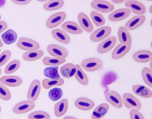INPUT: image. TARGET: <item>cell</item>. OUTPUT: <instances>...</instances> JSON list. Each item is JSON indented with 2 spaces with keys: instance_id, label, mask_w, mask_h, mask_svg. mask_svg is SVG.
<instances>
[{
  "instance_id": "cell-1",
  "label": "cell",
  "mask_w": 152,
  "mask_h": 119,
  "mask_svg": "<svg viewBox=\"0 0 152 119\" xmlns=\"http://www.w3.org/2000/svg\"><path fill=\"white\" fill-rule=\"evenodd\" d=\"M103 62L101 60L97 57H90L83 60L81 63L82 67L88 72L96 71L102 66Z\"/></svg>"
},
{
  "instance_id": "cell-2",
  "label": "cell",
  "mask_w": 152,
  "mask_h": 119,
  "mask_svg": "<svg viewBox=\"0 0 152 119\" xmlns=\"http://www.w3.org/2000/svg\"><path fill=\"white\" fill-rule=\"evenodd\" d=\"M16 45L19 49L27 51L37 50L40 47L39 44L36 41L25 37H20Z\"/></svg>"
},
{
  "instance_id": "cell-3",
  "label": "cell",
  "mask_w": 152,
  "mask_h": 119,
  "mask_svg": "<svg viewBox=\"0 0 152 119\" xmlns=\"http://www.w3.org/2000/svg\"><path fill=\"white\" fill-rule=\"evenodd\" d=\"M122 99L123 103L129 110L136 109L139 110L141 108L140 102L131 93H125L122 95Z\"/></svg>"
},
{
  "instance_id": "cell-4",
  "label": "cell",
  "mask_w": 152,
  "mask_h": 119,
  "mask_svg": "<svg viewBox=\"0 0 152 119\" xmlns=\"http://www.w3.org/2000/svg\"><path fill=\"white\" fill-rule=\"evenodd\" d=\"M48 53L53 57L65 59L68 55V52L64 47L56 44H51L48 46Z\"/></svg>"
},
{
  "instance_id": "cell-5",
  "label": "cell",
  "mask_w": 152,
  "mask_h": 119,
  "mask_svg": "<svg viewBox=\"0 0 152 119\" xmlns=\"http://www.w3.org/2000/svg\"><path fill=\"white\" fill-rule=\"evenodd\" d=\"M111 32L112 29L109 26L102 27L95 30L91 34L90 39L93 42H99L107 37Z\"/></svg>"
},
{
  "instance_id": "cell-6",
  "label": "cell",
  "mask_w": 152,
  "mask_h": 119,
  "mask_svg": "<svg viewBox=\"0 0 152 119\" xmlns=\"http://www.w3.org/2000/svg\"><path fill=\"white\" fill-rule=\"evenodd\" d=\"M66 16V13L63 11L52 14L46 20V27L49 29H52L59 26L65 20Z\"/></svg>"
},
{
  "instance_id": "cell-7",
  "label": "cell",
  "mask_w": 152,
  "mask_h": 119,
  "mask_svg": "<svg viewBox=\"0 0 152 119\" xmlns=\"http://www.w3.org/2000/svg\"><path fill=\"white\" fill-rule=\"evenodd\" d=\"M35 106L34 102L28 100L20 101L16 104L12 108V112L16 114L27 113L34 109Z\"/></svg>"
},
{
  "instance_id": "cell-8",
  "label": "cell",
  "mask_w": 152,
  "mask_h": 119,
  "mask_svg": "<svg viewBox=\"0 0 152 119\" xmlns=\"http://www.w3.org/2000/svg\"><path fill=\"white\" fill-rule=\"evenodd\" d=\"M91 5L93 9L103 13L110 12L114 9L111 3L106 0H94L91 2Z\"/></svg>"
},
{
  "instance_id": "cell-9",
  "label": "cell",
  "mask_w": 152,
  "mask_h": 119,
  "mask_svg": "<svg viewBox=\"0 0 152 119\" xmlns=\"http://www.w3.org/2000/svg\"><path fill=\"white\" fill-rule=\"evenodd\" d=\"M41 90L40 81L36 79L31 83L27 94V100L34 102L38 97Z\"/></svg>"
},
{
  "instance_id": "cell-10",
  "label": "cell",
  "mask_w": 152,
  "mask_h": 119,
  "mask_svg": "<svg viewBox=\"0 0 152 119\" xmlns=\"http://www.w3.org/2000/svg\"><path fill=\"white\" fill-rule=\"evenodd\" d=\"M125 5L131 12L137 15H143L146 12L145 5L142 2L137 0L126 1Z\"/></svg>"
},
{
  "instance_id": "cell-11",
  "label": "cell",
  "mask_w": 152,
  "mask_h": 119,
  "mask_svg": "<svg viewBox=\"0 0 152 119\" xmlns=\"http://www.w3.org/2000/svg\"><path fill=\"white\" fill-rule=\"evenodd\" d=\"M117 42L116 37L111 36L100 43L98 45L97 50L99 54L105 53L112 49Z\"/></svg>"
},
{
  "instance_id": "cell-12",
  "label": "cell",
  "mask_w": 152,
  "mask_h": 119,
  "mask_svg": "<svg viewBox=\"0 0 152 119\" xmlns=\"http://www.w3.org/2000/svg\"><path fill=\"white\" fill-rule=\"evenodd\" d=\"M105 99L114 107L119 109L123 105L122 98L120 95L114 90L107 91L105 95Z\"/></svg>"
},
{
  "instance_id": "cell-13",
  "label": "cell",
  "mask_w": 152,
  "mask_h": 119,
  "mask_svg": "<svg viewBox=\"0 0 152 119\" xmlns=\"http://www.w3.org/2000/svg\"><path fill=\"white\" fill-rule=\"evenodd\" d=\"M131 13L130 10L128 8L118 9L109 14L108 16V19L112 22L121 21L129 17Z\"/></svg>"
},
{
  "instance_id": "cell-14",
  "label": "cell",
  "mask_w": 152,
  "mask_h": 119,
  "mask_svg": "<svg viewBox=\"0 0 152 119\" xmlns=\"http://www.w3.org/2000/svg\"><path fill=\"white\" fill-rule=\"evenodd\" d=\"M145 20V17L144 15H136L126 22L124 27L128 30H133L142 25L144 22Z\"/></svg>"
},
{
  "instance_id": "cell-15",
  "label": "cell",
  "mask_w": 152,
  "mask_h": 119,
  "mask_svg": "<svg viewBox=\"0 0 152 119\" xmlns=\"http://www.w3.org/2000/svg\"><path fill=\"white\" fill-rule=\"evenodd\" d=\"M77 19L83 30L88 33H91L94 30L93 25L88 16L83 12H79L77 15Z\"/></svg>"
},
{
  "instance_id": "cell-16",
  "label": "cell",
  "mask_w": 152,
  "mask_h": 119,
  "mask_svg": "<svg viewBox=\"0 0 152 119\" xmlns=\"http://www.w3.org/2000/svg\"><path fill=\"white\" fill-rule=\"evenodd\" d=\"M61 27L66 31L74 35L80 34L83 32V30L76 22L72 21L64 22Z\"/></svg>"
},
{
  "instance_id": "cell-17",
  "label": "cell",
  "mask_w": 152,
  "mask_h": 119,
  "mask_svg": "<svg viewBox=\"0 0 152 119\" xmlns=\"http://www.w3.org/2000/svg\"><path fill=\"white\" fill-rule=\"evenodd\" d=\"M0 82L5 86L15 87L20 85L23 82V80L21 78L18 76L4 75L0 78Z\"/></svg>"
},
{
  "instance_id": "cell-18",
  "label": "cell",
  "mask_w": 152,
  "mask_h": 119,
  "mask_svg": "<svg viewBox=\"0 0 152 119\" xmlns=\"http://www.w3.org/2000/svg\"><path fill=\"white\" fill-rule=\"evenodd\" d=\"M75 104L78 109L88 111L92 109L95 105L94 102L87 98L82 97L77 99L75 101Z\"/></svg>"
},
{
  "instance_id": "cell-19",
  "label": "cell",
  "mask_w": 152,
  "mask_h": 119,
  "mask_svg": "<svg viewBox=\"0 0 152 119\" xmlns=\"http://www.w3.org/2000/svg\"><path fill=\"white\" fill-rule=\"evenodd\" d=\"M51 33L56 40L62 44H67L70 42L71 39L69 34L60 28L53 29Z\"/></svg>"
},
{
  "instance_id": "cell-20",
  "label": "cell",
  "mask_w": 152,
  "mask_h": 119,
  "mask_svg": "<svg viewBox=\"0 0 152 119\" xmlns=\"http://www.w3.org/2000/svg\"><path fill=\"white\" fill-rule=\"evenodd\" d=\"M152 53L147 50H141L135 52L132 58L136 62L140 63L148 62L152 59Z\"/></svg>"
},
{
  "instance_id": "cell-21",
  "label": "cell",
  "mask_w": 152,
  "mask_h": 119,
  "mask_svg": "<svg viewBox=\"0 0 152 119\" xmlns=\"http://www.w3.org/2000/svg\"><path fill=\"white\" fill-rule=\"evenodd\" d=\"M131 48V45H125L121 44L118 45L113 50L112 57L114 60L119 59L127 54Z\"/></svg>"
},
{
  "instance_id": "cell-22",
  "label": "cell",
  "mask_w": 152,
  "mask_h": 119,
  "mask_svg": "<svg viewBox=\"0 0 152 119\" xmlns=\"http://www.w3.org/2000/svg\"><path fill=\"white\" fill-rule=\"evenodd\" d=\"M118 36L121 44L125 45H131L132 38L129 30L124 26L120 27L118 30Z\"/></svg>"
},
{
  "instance_id": "cell-23",
  "label": "cell",
  "mask_w": 152,
  "mask_h": 119,
  "mask_svg": "<svg viewBox=\"0 0 152 119\" xmlns=\"http://www.w3.org/2000/svg\"><path fill=\"white\" fill-rule=\"evenodd\" d=\"M68 102L66 99H63L56 103L54 107L55 115L57 117L64 115L67 111Z\"/></svg>"
},
{
  "instance_id": "cell-24",
  "label": "cell",
  "mask_w": 152,
  "mask_h": 119,
  "mask_svg": "<svg viewBox=\"0 0 152 119\" xmlns=\"http://www.w3.org/2000/svg\"><path fill=\"white\" fill-rule=\"evenodd\" d=\"M60 71L64 77L69 78L75 75L76 72V66L72 63H67L61 67Z\"/></svg>"
},
{
  "instance_id": "cell-25",
  "label": "cell",
  "mask_w": 152,
  "mask_h": 119,
  "mask_svg": "<svg viewBox=\"0 0 152 119\" xmlns=\"http://www.w3.org/2000/svg\"><path fill=\"white\" fill-rule=\"evenodd\" d=\"M44 52L42 50L26 51L23 53L22 58L27 61H35L41 58L43 55Z\"/></svg>"
},
{
  "instance_id": "cell-26",
  "label": "cell",
  "mask_w": 152,
  "mask_h": 119,
  "mask_svg": "<svg viewBox=\"0 0 152 119\" xmlns=\"http://www.w3.org/2000/svg\"><path fill=\"white\" fill-rule=\"evenodd\" d=\"M63 0H55L47 1L43 4V7L47 11H53L61 8L64 6Z\"/></svg>"
},
{
  "instance_id": "cell-27",
  "label": "cell",
  "mask_w": 152,
  "mask_h": 119,
  "mask_svg": "<svg viewBox=\"0 0 152 119\" xmlns=\"http://www.w3.org/2000/svg\"><path fill=\"white\" fill-rule=\"evenodd\" d=\"M76 72L75 77L77 80L81 84L86 86L88 83V76L83 70L81 66L79 64L75 65Z\"/></svg>"
},
{
  "instance_id": "cell-28",
  "label": "cell",
  "mask_w": 152,
  "mask_h": 119,
  "mask_svg": "<svg viewBox=\"0 0 152 119\" xmlns=\"http://www.w3.org/2000/svg\"><path fill=\"white\" fill-rule=\"evenodd\" d=\"M4 42L6 44H11L15 42L18 38L17 33L13 30L10 29L1 35Z\"/></svg>"
},
{
  "instance_id": "cell-29",
  "label": "cell",
  "mask_w": 152,
  "mask_h": 119,
  "mask_svg": "<svg viewBox=\"0 0 152 119\" xmlns=\"http://www.w3.org/2000/svg\"><path fill=\"white\" fill-rule=\"evenodd\" d=\"M58 66H52L45 68L43 72L44 75L50 79L57 80L60 78L58 72Z\"/></svg>"
},
{
  "instance_id": "cell-30",
  "label": "cell",
  "mask_w": 152,
  "mask_h": 119,
  "mask_svg": "<svg viewBox=\"0 0 152 119\" xmlns=\"http://www.w3.org/2000/svg\"><path fill=\"white\" fill-rule=\"evenodd\" d=\"M64 80L62 78L57 80L45 78L42 81V85L45 89H48L54 86H61L64 84Z\"/></svg>"
},
{
  "instance_id": "cell-31",
  "label": "cell",
  "mask_w": 152,
  "mask_h": 119,
  "mask_svg": "<svg viewBox=\"0 0 152 119\" xmlns=\"http://www.w3.org/2000/svg\"><path fill=\"white\" fill-rule=\"evenodd\" d=\"M66 61L64 58L49 57H45L42 60V62L45 65L52 66L59 65L64 63Z\"/></svg>"
},
{
  "instance_id": "cell-32",
  "label": "cell",
  "mask_w": 152,
  "mask_h": 119,
  "mask_svg": "<svg viewBox=\"0 0 152 119\" xmlns=\"http://www.w3.org/2000/svg\"><path fill=\"white\" fill-rule=\"evenodd\" d=\"M91 18L94 24L97 27L104 25L105 20L103 15L99 12L92 10L90 13Z\"/></svg>"
},
{
  "instance_id": "cell-33",
  "label": "cell",
  "mask_w": 152,
  "mask_h": 119,
  "mask_svg": "<svg viewBox=\"0 0 152 119\" xmlns=\"http://www.w3.org/2000/svg\"><path fill=\"white\" fill-rule=\"evenodd\" d=\"M20 65L21 63L19 60H13L6 66L4 69V73L7 74L13 73L18 70Z\"/></svg>"
},
{
  "instance_id": "cell-34",
  "label": "cell",
  "mask_w": 152,
  "mask_h": 119,
  "mask_svg": "<svg viewBox=\"0 0 152 119\" xmlns=\"http://www.w3.org/2000/svg\"><path fill=\"white\" fill-rule=\"evenodd\" d=\"M141 75L145 83L151 87H152V70L148 67H145L142 70Z\"/></svg>"
},
{
  "instance_id": "cell-35",
  "label": "cell",
  "mask_w": 152,
  "mask_h": 119,
  "mask_svg": "<svg viewBox=\"0 0 152 119\" xmlns=\"http://www.w3.org/2000/svg\"><path fill=\"white\" fill-rule=\"evenodd\" d=\"M28 119H50V116L47 112L37 110L30 113L28 116Z\"/></svg>"
},
{
  "instance_id": "cell-36",
  "label": "cell",
  "mask_w": 152,
  "mask_h": 119,
  "mask_svg": "<svg viewBox=\"0 0 152 119\" xmlns=\"http://www.w3.org/2000/svg\"><path fill=\"white\" fill-rule=\"evenodd\" d=\"M63 94V92L62 89L57 87L51 89L48 94L49 98L53 101H55L59 99L62 97Z\"/></svg>"
},
{
  "instance_id": "cell-37",
  "label": "cell",
  "mask_w": 152,
  "mask_h": 119,
  "mask_svg": "<svg viewBox=\"0 0 152 119\" xmlns=\"http://www.w3.org/2000/svg\"><path fill=\"white\" fill-rule=\"evenodd\" d=\"M11 97L9 90L6 86L0 82V98L4 101H8Z\"/></svg>"
},
{
  "instance_id": "cell-38",
  "label": "cell",
  "mask_w": 152,
  "mask_h": 119,
  "mask_svg": "<svg viewBox=\"0 0 152 119\" xmlns=\"http://www.w3.org/2000/svg\"><path fill=\"white\" fill-rule=\"evenodd\" d=\"M12 53L9 50H6L0 54V67L4 65L11 57Z\"/></svg>"
},
{
  "instance_id": "cell-39",
  "label": "cell",
  "mask_w": 152,
  "mask_h": 119,
  "mask_svg": "<svg viewBox=\"0 0 152 119\" xmlns=\"http://www.w3.org/2000/svg\"><path fill=\"white\" fill-rule=\"evenodd\" d=\"M109 108V106L108 104L103 103L98 105L94 110L97 112L103 117L107 114Z\"/></svg>"
},
{
  "instance_id": "cell-40",
  "label": "cell",
  "mask_w": 152,
  "mask_h": 119,
  "mask_svg": "<svg viewBox=\"0 0 152 119\" xmlns=\"http://www.w3.org/2000/svg\"><path fill=\"white\" fill-rule=\"evenodd\" d=\"M129 115L131 119H145L142 113L139 110L136 109L130 110Z\"/></svg>"
},
{
  "instance_id": "cell-41",
  "label": "cell",
  "mask_w": 152,
  "mask_h": 119,
  "mask_svg": "<svg viewBox=\"0 0 152 119\" xmlns=\"http://www.w3.org/2000/svg\"><path fill=\"white\" fill-rule=\"evenodd\" d=\"M138 96L144 98H150L152 96V92L150 89L145 87Z\"/></svg>"
},
{
  "instance_id": "cell-42",
  "label": "cell",
  "mask_w": 152,
  "mask_h": 119,
  "mask_svg": "<svg viewBox=\"0 0 152 119\" xmlns=\"http://www.w3.org/2000/svg\"><path fill=\"white\" fill-rule=\"evenodd\" d=\"M145 87L141 85H134L132 86V90L135 94L138 95Z\"/></svg>"
},
{
  "instance_id": "cell-43",
  "label": "cell",
  "mask_w": 152,
  "mask_h": 119,
  "mask_svg": "<svg viewBox=\"0 0 152 119\" xmlns=\"http://www.w3.org/2000/svg\"><path fill=\"white\" fill-rule=\"evenodd\" d=\"M31 0H14L12 1L14 4L21 5H26L29 4Z\"/></svg>"
},
{
  "instance_id": "cell-44",
  "label": "cell",
  "mask_w": 152,
  "mask_h": 119,
  "mask_svg": "<svg viewBox=\"0 0 152 119\" xmlns=\"http://www.w3.org/2000/svg\"><path fill=\"white\" fill-rule=\"evenodd\" d=\"M7 23L5 21H0V34L5 30L7 28Z\"/></svg>"
},
{
  "instance_id": "cell-45",
  "label": "cell",
  "mask_w": 152,
  "mask_h": 119,
  "mask_svg": "<svg viewBox=\"0 0 152 119\" xmlns=\"http://www.w3.org/2000/svg\"><path fill=\"white\" fill-rule=\"evenodd\" d=\"M91 119H100L103 117L97 112L94 110L91 114Z\"/></svg>"
},
{
  "instance_id": "cell-46",
  "label": "cell",
  "mask_w": 152,
  "mask_h": 119,
  "mask_svg": "<svg viewBox=\"0 0 152 119\" xmlns=\"http://www.w3.org/2000/svg\"><path fill=\"white\" fill-rule=\"evenodd\" d=\"M111 1L115 4H121L126 1L125 0H112Z\"/></svg>"
},
{
  "instance_id": "cell-47",
  "label": "cell",
  "mask_w": 152,
  "mask_h": 119,
  "mask_svg": "<svg viewBox=\"0 0 152 119\" xmlns=\"http://www.w3.org/2000/svg\"><path fill=\"white\" fill-rule=\"evenodd\" d=\"M63 119H79L72 116H67L64 117Z\"/></svg>"
},
{
  "instance_id": "cell-48",
  "label": "cell",
  "mask_w": 152,
  "mask_h": 119,
  "mask_svg": "<svg viewBox=\"0 0 152 119\" xmlns=\"http://www.w3.org/2000/svg\"><path fill=\"white\" fill-rule=\"evenodd\" d=\"M6 3V1L4 0H0V8L3 7Z\"/></svg>"
},
{
  "instance_id": "cell-49",
  "label": "cell",
  "mask_w": 152,
  "mask_h": 119,
  "mask_svg": "<svg viewBox=\"0 0 152 119\" xmlns=\"http://www.w3.org/2000/svg\"><path fill=\"white\" fill-rule=\"evenodd\" d=\"M149 12L151 14L152 13V5H151L149 7Z\"/></svg>"
},
{
  "instance_id": "cell-50",
  "label": "cell",
  "mask_w": 152,
  "mask_h": 119,
  "mask_svg": "<svg viewBox=\"0 0 152 119\" xmlns=\"http://www.w3.org/2000/svg\"><path fill=\"white\" fill-rule=\"evenodd\" d=\"M3 46V44L2 43V41L0 38V47H2Z\"/></svg>"
},
{
  "instance_id": "cell-51",
  "label": "cell",
  "mask_w": 152,
  "mask_h": 119,
  "mask_svg": "<svg viewBox=\"0 0 152 119\" xmlns=\"http://www.w3.org/2000/svg\"><path fill=\"white\" fill-rule=\"evenodd\" d=\"M38 1H39L40 2H45L46 1H47V0H37Z\"/></svg>"
},
{
  "instance_id": "cell-52",
  "label": "cell",
  "mask_w": 152,
  "mask_h": 119,
  "mask_svg": "<svg viewBox=\"0 0 152 119\" xmlns=\"http://www.w3.org/2000/svg\"><path fill=\"white\" fill-rule=\"evenodd\" d=\"M2 70L1 68H0V75H1V73H2Z\"/></svg>"
},
{
  "instance_id": "cell-53",
  "label": "cell",
  "mask_w": 152,
  "mask_h": 119,
  "mask_svg": "<svg viewBox=\"0 0 152 119\" xmlns=\"http://www.w3.org/2000/svg\"><path fill=\"white\" fill-rule=\"evenodd\" d=\"M1 106H0V113L1 112Z\"/></svg>"
},
{
  "instance_id": "cell-54",
  "label": "cell",
  "mask_w": 152,
  "mask_h": 119,
  "mask_svg": "<svg viewBox=\"0 0 152 119\" xmlns=\"http://www.w3.org/2000/svg\"><path fill=\"white\" fill-rule=\"evenodd\" d=\"M1 49H0V52H1Z\"/></svg>"
},
{
  "instance_id": "cell-55",
  "label": "cell",
  "mask_w": 152,
  "mask_h": 119,
  "mask_svg": "<svg viewBox=\"0 0 152 119\" xmlns=\"http://www.w3.org/2000/svg\"><path fill=\"white\" fill-rule=\"evenodd\" d=\"M1 19V16H0V20Z\"/></svg>"
}]
</instances>
